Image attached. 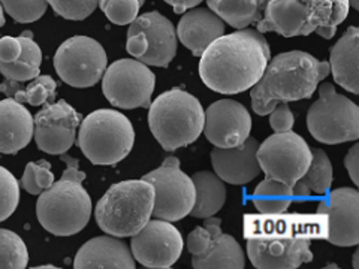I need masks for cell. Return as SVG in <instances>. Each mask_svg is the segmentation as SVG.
Returning a JSON list of instances; mask_svg holds the SVG:
<instances>
[{
    "mask_svg": "<svg viewBox=\"0 0 359 269\" xmlns=\"http://www.w3.org/2000/svg\"><path fill=\"white\" fill-rule=\"evenodd\" d=\"M269 59L271 50L264 33L245 27L208 45L201 55L199 76L212 92L240 95L259 81Z\"/></svg>",
    "mask_w": 359,
    "mask_h": 269,
    "instance_id": "6da1fadb",
    "label": "cell"
},
{
    "mask_svg": "<svg viewBox=\"0 0 359 269\" xmlns=\"http://www.w3.org/2000/svg\"><path fill=\"white\" fill-rule=\"evenodd\" d=\"M330 63L304 51H287L269 59L262 76L252 87V106L268 116L278 104L309 99L330 75Z\"/></svg>",
    "mask_w": 359,
    "mask_h": 269,
    "instance_id": "7a4b0ae2",
    "label": "cell"
},
{
    "mask_svg": "<svg viewBox=\"0 0 359 269\" xmlns=\"http://www.w3.org/2000/svg\"><path fill=\"white\" fill-rule=\"evenodd\" d=\"M66 170L59 181L39 195L36 216L41 226L55 237H72L81 232L92 217V199L83 187L86 174L78 170V159L60 154Z\"/></svg>",
    "mask_w": 359,
    "mask_h": 269,
    "instance_id": "3957f363",
    "label": "cell"
},
{
    "mask_svg": "<svg viewBox=\"0 0 359 269\" xmlns=\"http://www.w3.org/2000/svg\"><path fill=\"white\" fill-rule=\"evenodd\" d=\"M205 112L199 100L174 87L157 96L149 106V126L168 153L194 144L204 130Z\"/></svg>",
    "mask_w": 359,
    "mask_h": 269,
    "instance_id": "277c9868",
    "label": "cell"
},
{
    "mask_svg": "<svg viewBox=\"0 0 359 269\" xmlns=\"http://www.w3.org/2000/svg\"><path fill=\"white\" fill-rule=\"evenodd\" d=\"M154 192L145 179L112 184L96 205V223L107 235L130 238L151 219Z\"/></svg>",
    "mask_w": 359,
    "mask_h": 269,
    "instance_id": "5b68a950",
    "label": "cell"
},
{
    "mask_svg": "<svg viewBox=\"0 0 359 269\" xmlns=\"http://www.w3.org/2000/svg\"><path fill=\"white\" fill-rule=\"evenodd\" d=\"M78 127V145L96 166H114L126 159L133 149L132 123L116 109L93 111Z\"/></svg>",
    "mask_w": 359,
    "mask_h": 269,
    "instance_id": "8992f818",
    "label": "cell"
},
{
    "mask_svg": "<svg viewBox=\"0 0 359 269\" xmlns=\"http://www.w3.org/2000/svg\"><path fill=\"white\" fill-rule=\"evenodd\" d=\"M311 137L322 144H343L359 138V108L347 96L337 93L334 84L319 87V99L307 112Z\"/></svg>",
    "mask_w": 359,
    "mask_h": 269,
    "instance_id": "52a82bcc",
    "label": "cell"
},
{
    "mask_svg": "<svg viewBox=\"0 0 359 269\" xmlns=\"http://www.w3.org/2000/svg\"><path fill=\"white\" fill-rule=\"evenodd\" d=\"M142 179L153 186L151 217L172 223L190 214L195 204V186L192 177L182 171L177 157H166L157 170L145 174Z\"/></svg>",
    "mask_w": 359,
    "mask_h": 269,
    "instance_id": "ba28073f",
    "label": "cell"
},
{
    "mask_svg": "<svg viewBox=\"0 0 359 269\" xmlns=\"http://www.w3.org/2000/svg\"><path fill=\"white\" fill-rule=\"evenodd\" d=\"M257 162L265 177L294 187L311 163V149L295 132L274 133L257 149Z\"/></svg>",
    "mask_w": 359,
    "mask_h": 269,
    "instance_id": "9c48e42d",
    "label": "cell"
},
{
    "mask_svg": "<svg viewBox=\"0 0 359 269\" xmlns=\"http://www.w3.org/2000/svg\"><path fill=\"white\" fill-rule=\"evenodd\" d=\"M156 76L140 60L121 59L109 64L102 75V92L108 102L121 109L149 108Z\"/></svg>",
    "mask_w": 359,
    "mask_h": 269,
    "instance_id": "30bf717a",
    "label": "cell"
},
{
    "mask_svg": "<svg viewBox=\"0 0 359 269\" xmlns=\"http://www.w3.org/2000/svg\"><path fill=\"white\" fill-rule=\"evenodd\" d=\"M108 57L102 45L88 36H74L55 51L54 69L60 80L76 88L93 87L102 80Z\"/></svg>",
    "mask_w": 359,
    "mask_h": 269,
    "instance_id": "8fae6325",
    "label": "cell"
},
{
    "mask_svg": "<svg viewBox=\"0 0 359 269\" xmlns=\"http://www.w3.org/2000/svg\"><path fill=\"white\" fill-rule=\"evenodd\" d=\"M243 237L253 238H297L327 240L328 219L322 212L299 214V212H259L244 214Z\"/></svg>",
    "mask_w": 359,
    "mask_h": 269,
    "instance_id": "7c38bea8",
    "label": "cell"
},
{
    "mask_svg": "<svg viewBox=\"0 0 359 269\" xmlns=\"http://www.w3.org/2000/svg\"><path fill=\"white\" fill-rule=\"evenodd\" d=\"M222 220L215 216L205 219L204 226L190 232L186 245L194 256L192 265L196 269H243L245 266L244 251L233 237L222 233Z\"/></svg>",
    "mask_w": 359,
    "mask_h": 269,
    "instance_id": "4fadbf2b",
    "label": "cell"
},
{
    "mask_svg": "<svg viewBox=\"0 0 359 269\" xmlns=\"http://www.w3.org/2000/svg\"><path fill=\"white\" fill-rule=\"evenodd\" d=\"M133 259L145 268H171L183 253L184 241L171 221L150 219L145 226L130 237Z\"/></svg>",
    "mask_w": 359,
    "mask_h": 269,
    "instance_id": "5bb4252c",
    "label": "cell"
},
{
    "mask_svg": "<svg viewBox=\"0 0 359 269\" xmlns=\"http://www.w3.org/2000/svg\"><path fill=\"white\" fill-rule=\"evenodd\" d=\"M81 117L66 100H59L41 109L36 117H33V137L38 149L53 156L67 153L75 142Z\"/></svg>",
    "mask_w": 359,
    "mask_h": 269,
    "instance_id": "9a60e30c",
    "label": "cell"
},
{
    "mask_svg": "<svg viewBox=\"0 0 359 269\" xmlns=\"http://www.w3.org/2000/svg\"><path fill=\"white\" fill-rule=\"evenodd\" d=\"M252 116L247 108L232 99H220L205 111L204 132L207 139L220 149L238 147L252 132Z\"/></svg>",
    "mask_w": 359,
    "mask_h": 269,
    "instance_id": "2e32d148",
    "label": "cell"
},
{
    "mask_svg": "<svg viewBox=\"0 0 359 269\" xmlns=\"http://www.w3.org/2000/svg\"><path fill=\"white\" fill-rule=\"evenodd\" d=\"M318 212L328 219V242L337 247H356L359 244V192L356 188L332 190L319 204Z\"/></svg>",
    "mask_w": 359,
    "mask_h": 269,
    "instance_id": "e0dca14e",
    "label": "cell"
},
{
    "mask_svg": "<svg viewBox=\"0 0 359 269\" xmlns=\"http://www.w3.org/2000/svg\"><path fill=\"white\" fill-rule=\"evenodd\" d=\"M128 33H140L144 36L147 50L138 59L147 66L168 67L177 54V32L172 22L157 11L138 15Z\"/></svg>",
    "mask_w": 359,
    "mask_h": 269,
    "instance_id": "ac0fdd59",
    "label": "cell"
},
{
    "mask_svg": "<svg viewBox=\"0 0 359 269\" xmlns=\"http://www.w3.org/2000/svg\"><path fill=\"white\" fill-rule=\"evenodd\" d=\"M309 240L253 238L247 240V256L257 269H295L313 262Z\"/></svg>",
    "mask_w": 359,
    "mask_h": 269,
    "instance_id": "d6986e66",
    "label": "cell"
},
{
    "mask_svg": "<svg viewBox=\"0 0 359 269\" xmlns=\"http://www.w3.org/2000/svg\"><path fill=\"white\" fill-rule=\"evenodd\" d=\"M257 149H259V142L253 137L247 138L238 147H215L211 151L215 174L228 184L243 186L253 181L261 174V166L256 156Z\"/></svg>",
    "mask_w": 359,
    "mask_h": 269,
    "instance_id": "ffe728a7",
    "label": "cell"
},
{
    "mask_svg": "<svg viewBox=\"0 0 359 269\" xmlns=\"http://www.w3.org/2000/svg\"><path fill=\"white\" fill-rule=\"evenodd\" d=\"M259 11L257 32H276L285 38L307 36L309 8L299 0H259Z\"/></svg>",
    "mask_w": 359,
    "mask_h": 269,
    "instance_id": "44dd1931",
    "label": "cell"
},
{
    "mask_svg": "<svg viewBox=\"0 0 359 269\" xmlns=\"http://www.w3.org/2000/svg\"><path fill=\"white\" fill-rule=\"evenodd\" d=\"M175 32L177 39L201 57L212 41L224 35V21L211 9L192 8L180 20Z\"/></svg>",
    "mask_w": 359,
    "mask_h": 269,
    "instance_id": "7402d4cb",
    "label": "cell"
},
{
    "mask_svg": "<svg viewBox=\"0 0 359 269\" xmlns=\"http://www.w3.org/2000/svg\"><path fill=\"white\" fill-rule=\"evenodd\" d=\"M74 266L76 269H96V268H114V269H133L135 259L130 249L125 241L117 237H96L87 241L78 250Z\"/></svg>",
    "mask_w": 359,
    "mask_h": 269,
    "instance_id": "603a6c76",
    "label": "cell"
},
{
    "mask_svg": "<svg viewBox=\"0 0 359 269\" xmlns=\"http://www.w3.org/2000/svg\"><path fill=\"white\" fill-rule=\"evenodd\" d=\"M33 138V117L14 97L0 100V153L17 154Z\"/></svg>",
    "mask_w": 359,
    "mask_h": 269,
    "instance_id": "cb8c5ba5",
    "label": "cell"
},
{
    "mask_svg": "<svg viewBox=\"0 0 359 269\" xmlns=\"http://www.w3.org/2000/svg\"><path fill=\"white\" fill-rule=\"evenodd\" d=\"M359 29L352 26L331 48L330 72L334 81L349 93L359 95Z\"/></svg>",
    "mask_w": 359,
    "mask_h": 269,
    "instance_id": "d4e9b609",
    "label": "cell"
},
{
    "mask_svg": "<svg viewBox=\"0 0 359 269\" xmlns=\"http://www.w3.org/2000/svg\"><path fill=\"white\" fill-rule=\"evenodd\" d=\"M332 186V165L330 157L320 149H311V163L306 174L292 187V195L298 202L309 198L325 196Z\"/></svg>",
    "mask_w": 359,
    "mask_h": 269,
    "instance_id": "484cf974",
    "label": "cell"
},
{
    "mask_svg": "<svg viewBox=\"0 0 359 269\" xmlns=\"http://www.w3.org/2000/svg\"><path fill=\"white\" fill-rule=\"evenodd\" d=\"M306 32L318 33L323 39H332L337 27L349 15V0H311L307 5Z\"/></svg>",
    "mask_w": 359,
    "mask_h": 269,
    "instance_id": "4316f807",
    "label": "cell"
},
{
    "mask_svg": "<svg viewBox=\"0 0 359 269\" xmlns=\"http://www.w3.org/2000/svg\"><path fill=\"white\" fill-rule=\"evenodd\" d=\"M195 186V204L190 214L196 219H208L216 216L226 200L224 181L215 172L201 171L192 177Z\"/></svg>",
    "mask_w": 359,
    "mask_h": 269,
    "instance_id": "83f0119b",
    "label": "cell"
},
{
    "mask_svg": "<svg viewBox=\"0 0 359 269\" xmlns=\"http://www.w3.org/2000/svg\"><path fill=\"white\" fill-rule=\"evenodd\" d=\"M18 38L21 41L20 57L13 63H0V74L6 80L27 83L39 75L42 51L39 45L33 41V33L30 30L22 32Z\"/></svg>",
    "mask_w": 359,
    "mask_h": 269,
    "instance_id": "f1b7e54d",
    "label": "cell"
},
{
    "mask_svg": "<svg viewBox=\"0 0 359 269\" xmlns=\"http://www.w3.org/2000/svg\"><path fill=\"white\" fill-rule=\"evenodd\" d=\"M55 88H57V83L50 75H38L25 87H22V83L6 80L0 85V92L8 97H14L21 104L39 106L53 102L55 97Z\"/></svg>",
    "mask_w": 359,
    "mask_h": 269,
    "instance_id": "f546056e",
    "label": "cell"
},
{
    "mask_svg": "<svg viewBox=\"0 0 359 269\" xmlns=\"http://www.w3.org/2000/svg\"><path fill=\"white\" fill-rule=\"evenodd\" d=\"M208 8L233 29L256 26L261 20L259 0H207Z\"/></svg>",
    "mask_w": 359,
    "mask_h": 269,
    "instance_id": "4dcf8cb0",
    "label": "cell"
},
{
    "mask_svg": "<svg viewBox=\"0 0 359 269\" xmlns=\"http://www.w3.org/2000/svg\"><path fill=\"white\" fill-rule=\"evenodd\" d=\"M252 199L259 212H283L290 207L294 195L290 187L266 177L256 186Z\"/></svg>",
    "mask_w": 359,
    "mask_h": 269,
    "instance_id": "1f68e13d",
    "label": "cell"
},
{
    "mask_svg": "<svg viewBox=\"0 0 359 269\" xmlns=\"http://www.w3.org/2000/svg\"><path fill=\"white\" fill-rule=\"evenodd\" d=\"M27 262L29 253L25 241L13 230L0 229V268L22 269Z\"/></svg>",
    "mask_w": 359,
    "mask_h": 269,
    "instance_id": "d6a6232c",
    "label": "cell"
},
{
    "mask_svg": "<svg viewBox=\"0 0 359 269\" xmlns=\"http://www.w3.org/2000/svg\"><path fill=\"white\" fill-rule=\"evenodd\" d=\"M54 183V174L51 165L47 160H38L27 163L25 174L21 178V186L30 195H41L43 190L51 187Z\"/></svg>",
    "mask_w": 359,
    "mask_h": 269,
    "instance_id": "836d02e7",
    "label": "cell"
},
{
    "mask_svg": "<svg viewBox=\"0 0 359 269\" xmlns=\"http://www.w3.org/2000/svg\"><path fill=\"white\" fill-rule=\"evenodd\" d=\"M97 6L111 22L126 26L138 17L142 4L140 0H99Z\"/></svg>",
    "mask_w": 359,
    "mask_h": 269,
    "instance_id": "e575fe53",
    "label": "cell"
},
{
    "mask_svg": "<svg viewBox=\"0 0 359 269\" xmlns=\"http://www.w3.org/2000/svg\"><path fill=\"white\" fill-rule=\"evenodd\" d=\"M20 202V183L6 167L0 166V221L13 216Z\"/></svg>",
    "mask_w": 359,
    "mask_h": 269,
    "instance_id": "d590c367",
    "label": "cell"
},
{
    "mask_svg": "<svg viewBox=\"0 0 359 269\" xmlns=\"http://www.w3.org/2000/svg\"><path fill=\"white\" fill-rule=\"evenodd\" d=\"M0 5L17 22H33L45 14L47 0H0Z\"/></svg>",
    "mask_w": 359,
    "mask_h": 269,
    "instance_id": "8d00e7d4",
    "label": "cell"
},
{
    "mask_svg": "<svg viewBox=\"0 0 359 269\" xmlns=\"http://www.w3.org/2000/svg\"><path fill=\"white\" fill-rule=\"evenodd\" d=\"M54 13L72 21H80L93 14L99 0H47Z\"/></svg>",
    "mask_w": 359,
    "mask_h": 269,
    "instance_id": "74e56055",
    "label": "cell"
},
{
    "mask_svg": "<svg viewBox=\"0 0 359 269\" xmlns=\"http://www.w3.org/2000/svg\"><path fill=\"white\" fill-rule=\"evenodd\" d=\"M268 116H271L269 117V125H271V129L274 130V133L289 132L292 130V127H294L295 117L292 114L287 102L278 104Z\"/></svg>",
    "mask_w": 359,
    "mask_h": 269,
    "instance_id": "f35d334b",
    "label": "cell"
},
{
    "mask_svg": "<svg viewBox=\"0 0 359 269\" xmlns=\"http://www.w3.org/2000/svg\"><path fill=\"white\" fill-rule=\"evenodd\" d=\"M21 54L20 38L5 36L0 39V63H13Z\"/></svg>",
    "mask_w": 359,
    "mask_h": 269,
    "instance_id": "ab89813d",
    "label": "cell"
},
{
    "mask_svg": "<svg viewBox=\"0 0 359 269\" xmlns=\"http://www.w3.org/2000/svg\"><path fill=\"white\" fill-rule=\"evenodd\" d=\"M344 166L347 172H349L352 181L358 186L359 184V145L358 144H355L349 150V153H347L344 159Z\"/></svg>",
    "mask_w": 359,
    "mask_h": 269,
    "instance_id": "60d3db41",
    "label": "cell"
},
{
    "mask_svg": "<svg viewBox=\"0 0 359 269\" xmlns=\"http://www.w3.org/2000/svg\"><path fill=\"white\" fill-rule=\"evenodd\" d=\"M126 50L132 57L140 59L141 55H144L145 50H147V43H145L144 36L140 35V33H128Z\"/></svg>",
    "mask_w": 359,
    "mask_h": 269,
    "instance_id": "b9f144b4",
    "label": "cell"
},
{
    "mask_svg": "<svg viewBox=\"0 0 359 269\" xmlns=\"http://www.w3.org/2000/svg\"><path fill=\"white\" fill-rule=\"evenodd\" d=\"M168 5H171L175 14H183L187 9H192L198 6L204 0H163Z\"/></svg>",
    "mask_w": 359,
    "mask_h": 269,
    "instance_id": "7bdbcfd3",
    "label": "cell"
},
{
    "mask_svg": "<svg viewBox=\"0 0 359 269\" xmlns=\"http://www.w3.org/2000/svg\"><path fill=\"white\" fill-rule=\"evenodd\" d=\"M5 25V15H4V8L0 5V27Z\"/></svg>",
    "mask_w": 359,
    "mask_h": 269,
    "instance_id": "ee69618b",
    "label": "cell"
},
{
    "mask_svg": "<svg viewBox=\"0 0 359 269\" xmlns=\"http://www.w3.org/2000/svg\"><path fill=\"white\" fill-rule=\"evenodd\" d=\"M349 5L353 6L355 9H359V0H349Z\"/></svg>",
    "mask_w": 359,
    "mask_h": 269,
    "instance_id": "f6af8a7d",
    "label": "cell"
},
{
    "mask_svg": "<svg viewBox=\"0 0 359 269\" xmlns=\"http://www.w3.org/2000/svg\"><path fill=\"white\" fill-rule=\"evenodd\" d=\"M353 266L358 268V251L355 253V257H353Z\"/></svg>",
    "mask_w": 359,
    "mask_h": 269,
    "instance_id": "bcb514c9",
    "label": "cell"
},
{
    "mask_svg": "<svg viewBox=\"0 0 359 269\" xmlns=\"http://www.w3.org/2000/svg\"><path fill=\"white\" fill-rule=\"evenodd\" d=\"M299 2H302V4H306V5H309L311 0H299Z\"/></svg>",
    "mask_w": 359,
    "mask_h": 269,
    "instance_id": "7dc6e473",
    "label": "cell"
},
{
    "mask_svg": "<svg viewBox=\"0 0 359 269\" xmlns=\"http://www.w3.org/2000/svg\"><path fill=\"white\" fill-rule=\"evenodd\" d=\"M140 2H141V4H142V5H144V2H145V0H140Z\"/></svg>",
    "mask_w": 359,
    "mask_h": 269,
    "instance_id": "c3c4849f",
    "label": "cell"
}]
</instances>
